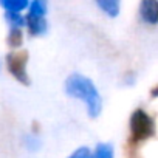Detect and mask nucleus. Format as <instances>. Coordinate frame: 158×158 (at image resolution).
<instances>
[{
    "label": "nucleus",
    "instance_id": "nucleus-1",
    "mask_svg": "<svg viewBox=\"0 0 158 158\" xmlns=\"http://www.w3.org/2000/svg\"><path fill=\"white\" fill-rule=\"evenodd\" d=\"M65 92L70 96H74V98H79V99L85 101L89 115L92 118H96L101 113L102 101H101L99 92H98V89L93 84L92 79L85 77L84 74L73 73L67 77V81H65Z\"/></svg>",
    "mask_w": 158,
    "mask_h": 158
},
{
    "label": "nucleus",
    "instance_id": "nucleus-2",
    "mask_svg": "<svg viewBox=\"0 0 158 158\" xmlns=\"http://www.w3.org/2000/svg\"><path fill=\"white\" fill-rule=\"evenodd\" d=\"M130 133L132 141L139 143L152 138L155 135V121L150 115H147L143 109L133 110L130 115Z\"/></svg>",
    "mask_w": 158,
    "mask_h": 158
},
{
    "label": "nucleus",
    "instance_id": "nucleus-3",
    "mask_svg": "<svg viewBox=\"0 0 158 158\" xmlns=\"http://www.w3.org/2000/svg\"><path fill=\"white\" fill-rule=\"evenodd\" d=\"M27 62H28V51L20 50V51H13L6 54V65L10 73L17 79L23 85H30V76L27 73Z\"/></svg>",
    "mask_w": 158,
    "mask_h": 158
},
{
    "label": "nucleus",
    "instance_id": "nucleus-4",
    "mask_svg": "<svg viewBox=\"0 0 158 158\" xmlns=\"http://www.w3.org/2000/svg\"><path fill=\"white\" fill-rule=\"evenodd\" d=\"M139 14L144 22L155 25L158 22V2L156 0H143L139 5Z\"/></svg>",
    "mask_w": 158,
    "mask_h": 158
},
{
    "label": "nucleus",
    "instance_id": "nucleus-5",
    "mask_svg": "<svg viewBox=\"0 0 158 158\" xmlns=\"http://www.w3.org/2000/svg\"><path fill=\"white\" fill-rule=\"evenodd\" d=\"M25 25L28 27V31L33 36L44 34L47 31V28H48V23H47V20L44 17H40V16H31V14H28L25 17Z\"/></svg>",
    "mask_w": 158,
    "mask_h": 158
},
{
    "label": "nucleus",
    "instance_id": "nucleus-6",
    "mask_svg": "<svg viewBox=\"0 0 158 158\" xmlns=\"http://www.w3.org/2000/svg\"><path fill=\"white\" fill-rule=\"evenodd\" d=\"M30 3L27 0H0V6L5 8V11L8 13H20Z\"/></svg>",
    "mask_w": 158,
    "mask_h": 158
},
{
    "label": "nucleus",
    "instance_id": "nucleus-7",
    "mask_svg": "<svg viewBox=\"0 0 158 158\" xmlns=\"http://www.w3.org/2000/svg\"><path fill=\"white\" fill-rule=\"evenodd\" d=\"M96 5H98L106 14H109V16H112V17L118 16V13H119V2H118V0H98Z\"/></svg>",
    "mask_w": 158,
    "mask_h": 158
},
{
    "label": "nucleus",
    "instance_id": "nucleus-8",
    "mask_svg": "<svg viewBox=\"0 0 158 158\" xmlns=\"http://www.w3.org/2000/svg\"><path fill=\"white\" fill-rule=\"evenodd\" d=\"M92 158H113V147L109 143H99Z\"/></svg>",
    "mask_w": 158,
    "mask_h": 158
},
{
    "label": "nucleus",
    "instance_id": "nucleus-9",
    "mask_svg": "<svg viewBox=\"0 0 158 158\" xmlns=\"http://www.w3.org/2000/svg\"><path fill=\"white\" fill-rule=\"evenodd\" d=\"M28 6H30V13L28 14H31V16H40V17H44L45 13H47V3L44 2V0H34V2L30 3Z\"/></svg>",
    "mask_w": 158,
    "mask_h": 158
},
{
    "label": "nucleus",
    "instance_id": "nucleus-10",
    "mask_svg": "<svg viewBox=\"0 0 158 158\" xmlns=\"http://www.w3.org/2000/svg\"><path fill=\"white\" fill-rule=\"evenodd\" d=\"M5 19L8 20V23L13 27V28H20L25 25V17L19 13H8L5 11Z\"/></svg>",
    "mask_w": 158,
    "mask_h": 158
},
{
    "label": "nucleus",
    "instance_id": "nucleus-11",
    "mask_svg": "<svg viewBox=\"0 0 158 158\" xmlns=\"http://www.w3.org/2000/svg\"><path fill=\"white\" fill-rule=\"evenodd\" d=\"M23 40V34L20 28H11L10 34H8V44L11 47H20Z\"/></svg>",
    "mask_w": 158,
    "mask_h": 158
},
{
    "label": "nucleus",
    "instance_id": "nucleus-12",
    "mask_svg": "<svg viewBox=\"0 0 158 158\" xmlns=\"http://www.w3.org/2000/svg\"><path fill=\"white\" fill-rule=\"evenodd\" d=\"M23 143H25L27 149H30V150H37V149H40V146H42V141L39 139L37 135H25Z\"/></svg>",
    "mask_w": 158,
    "mask_h": 158
},
{
    "label": "nucleus",
    "instance_id": "nucleus-13",
    "mask_svg": "<svg viewBox=\"0 0 158 158\" xmlns=\"http://www.w3.org/2000/svg\"><path fill=\"white\" fill-rule=\"evenodd\" d=\"M68 158H92V153L89 150V147H79L74 153H71Z\"/></svg>",
    "mask_w": 158,
    "mask_h": 158
},
{
    "label": "nucleus",
    "instance_id": "nucleus-14",
    "mask_svg": "<svg viewBox=\"0 0 158 158\" xmlns=\"http://www.w3.org/2000/svg\"><path fill=\"white\" fill-rule=\"evenodd\" d=\"M133 82H135V73H133V71L126 73V76H124V84H126V85H132Z\"/></svg>",
    "mask_w": 158,
    "mask_h": 158
},
{
    "label": "nucleus",
    "instance_id": "nucleus-15",
    "mask_svg": "<svg viewBox=\"0 0 158 158\" xmlns=\"http://www.w3.org/2000/svg\"><path fill=\"white\" fill-rule=\"evenodd\" d=\"M152 96H156V87H155V89L152 90Z\"/></svg>",
    "mask_w": 158,
    "mask_h": 158
}]
</instances>
